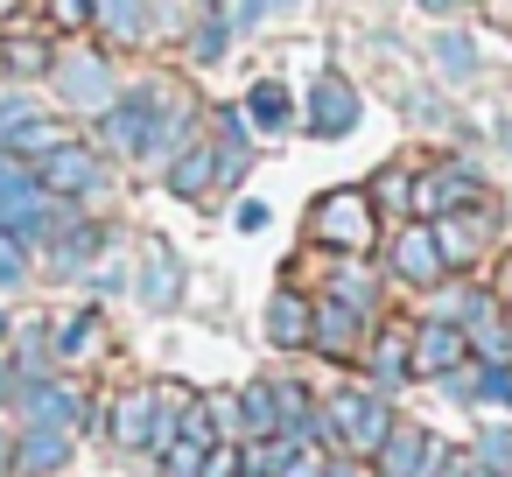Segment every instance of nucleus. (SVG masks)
<instances>
[{"label": "nucleus", "instance_id": "1", "mask_svg": "<svg viewBox=\"0 0 512 477\" xmlns=\"http://www.w3.org/2000/svg\"><path fill=\"white\" fill-rule=\"evenodd\" d=\"M316 414H323V449L365 456V463H372V449H379L386 428H393V400L372 393V386H337L330 400H316Z\"/></svg>", "mask_w": 512, "mask_h": 477}, {"label": "nucleus", "instance_id": "2", "mask_svg": "<svg viewBox=\"0 0 512 477\" xmlns=\"http://www.w3.org/2000/svg\"><path fill=\"white\" fill-rule=\"evenodd\" d=\"M169 99H176L169 85H127V92H113V106L99 113V148L120 155V162H148Z\"/></svg>", "mask_w": 512, "mask_h": 477}, {"label": "nucleus", "instance_id": "3", "mask_svg": "<svg viewBox=\"0 0 512 477\" xmlns=\"http://www.w3.org/2000/svg\"><path fill=\"white\" fill-rule=\"evenodd\" d=\"M50 225H57V197L43 190V176L29 162H15L0 148V232L36 246V239H50Z\"/></svg>", "mask_w": 512, "mask_h": 477}, {"label": "nucleus", "instance_id": "4", "mask_svg": "<svg viewBox=\"0 0 512 477\" xmlns=\"http://www.w3.org/2000/svg\"><path fill=\"white\" fill-rule=\"evenodd\" d=\"M309 239L330 246V253H372L379 239V204L365 190H323L309 204Z\"/></svg>", "mask_w": 512, "mask_h": 477}, {"label": "nucleus", "instance_id": "5", "mask_svg": "<svg viewBox=\"0 0 512 477\" xmlns=\"http://www.w3.org/2000/svg\"><path fill=\"white\" fill-rule=\"evenodd\" d=\"M477 197H484L477 162H435V169L414 176V190H407V218L435 225V218H449V211H463V204H477Z\"/></svg>", "mask_w": 512, "mask_h": 477}, {"label": "nucleus", "instance_id": "6", "mask_svg": "<svg viewBox=\"0 0 512 477\" xmlns=\"http://www.w3.org/2000/svg\"><path fill=\"white\" fill-rule=\"evenodd\" d=\"M36 176H43V190H50L57 204H85V197L106 190V162H99V148H85V141H64L57 155H43Z\"/></svg>", "mask_w": 512, "mask_h": 477}, {"label": "nucleus", "instance_id": "7", "mask_svg": "<svg viewBox=\"0 0 512 477\" xmlns=\"http://www.w3.org/2000/svg\"><path fill=\"white\" fill-rule=\"evenodd\" d=\"M358 113H365V99H358L351 78H337V71H323V78L309 85V99H302V127H309L316 141H344V134H358Z\"/></svg>", "mask_w": 512, "mask_h": 477}, {"label": "nucleus", "instance_id": "8", "mask_svg": "<svg viewBox=\"0 0 512 477\" xmlns=\"http://www.w3.org/2000/svg\"><path fill=\"white\" fill-rule=\"evenodd\" d=\"M15 414H22V428H71V435H78L85 393H78L64 372H43V379H29V386L15 393Z\"/></svg>", "mask_w": 512, "mask_h": 477}, {"label": "nucleus", "instance_id": "9", "mask_svg": "<svg viewBox=\"0 0 512 477\" xmlns=\"http://www.w3.org/2000/svg\"><path fill=\"white\" fill-rule=\"evenodd\" d=\"M428 232H435V253H442V267H470V260L484 253V239L498 232V204H491V197H477L470 211H449V218H435Z\"/></svg>", "mask_w": 512, "mask_h": 477}, {"label": "nucleus", "instance_id": "10", "mask_svg": "<svg viewBox=\"0 0 512 477\" xmlns=\"http://www.w3.org/2000/svg\"><path fill=\"white\" fill-rule=\"evenodd\" d=\"M106 246H113L106 225H92L78 204H57V225H50V267H57V274H85Z\"/></svg>", "mask_w": 512, "mask_h": 477}, {"label": "nucleus", "instance_id": "11", "mask_svg": "<svg viewBox=\"0 0 512 477\" xmlns=\"http://www.w3.org/2000/svg\"><path fill=\"white\" fill-rule=\"evenodd\" d=\"M113 92H120V78H113V57H99V50H85V57H71L64 71H57V99L71 106V113H106L113 106Z\"/></svg>", "mask_w": 512, "mask_h": 477}, {"label": "nucleus", "instance_id": "12", "mask_svg": "<svg viewBox=\"0 0 512 477\" xmlns=\"http://www.w3.org/2000/svg\"><path fill=\"white\" fill-rule=\"evenodd\" d=\"M386 274L393 281H407V288H442V253H435V232L421 225V218H407L400 232H393V246H386Z\"/></svg>", "mask_w": 512, "mask_h": 477}, {"label": "nucleus", "instance_id": "13", "mask_svg": "<svg viewBox=\"0 0 512 477\" xmlns=\"http://www.w3.org/2000/svg\"><path fill=\"white\" fill-rule=\"evenodd\" d=\"M365 337H372V316H365V309H351V302H337V295L316 302V316H309V351H323V358H358Z\"/></svg>", "mask_w": 512, "mask_h": 477}, {"label": "nucleus", "instance_id": "14", "mask_svg": "<svg viewBox=\"0 0 512 477\" xmlns=\"http://www.w3.org/2000/svg\"><path fill=\"white\" fill-rule=\"evenodd\" d=\"M470 358V337L456 330V323H435V316H421L414 330H407V365L421 372V379H442V372H456Z\"/></svg>", "mask_w": 512, "mask_h": 477}, {"label": "nucleus", "instance_id": "15", "mask_svg": "<svg viewBox=\"0 0 512 477\" xmlns=\"http://www.w3.org/2000/svg\"><path fill=\"white\" fill-rule=\"evenodd\" d=\"M134 288H141L148 309H176V302H183V260H176L169 239H148V246H141V281H134Z\"/></svg>", "mask_w": 512, "mask_h": 477}, {"label": "nucleus", "instance_id": "16", "mask_svg": "<svg viewBox=\"0 0 512 477\" xmlns=\"http://www.w3.org/2000/svg\"><path fill=\"white\" fill-rule=\"evenodd\" d=\"M358 358H365V372H372V393H393V386H407V379H414V365H407V330H400V323L372 330Z\"/></svg>", "mask_w": 512, "mask_h": 477}, {"label": "nucleus", "instance_id": "17", "mask_svg": "<svg viewBox=\"0 0 512 477\" xmlns=\"http://www.w3.org/2000/svg\"><path fill=\"white\" fill-rule=\"evenodd\" d=\"M428 428H414V421H393L386 428V442L372 449V477H421V463H428Z\"/></svg>", "mask_w": 512, "mask_h": 477}, {"label": "nucleus", "instance_id": "18", "mask_svg": "<svg viewBox=\"0 0 512 477\" xmlns=\"http://www.w3.org/2000/svg\"><path fill=\"white\" fill-rule=\"evenodd\" d=\"M309 316H316V302L302 288H274V302H267V344L274 351H309Z\"/></svg>", "mask_w": 512, "mask_h": 477}, {"label": "nucleus", "instance_id": "19", "mask_svg": "<svg viewBox=\"0 0 512 477\" xmlns=\"http://www.w3.org/2000/svg\"><path fill=\"white\" fill-rule=\"evenodd\" d=\"M162 183H169V197H190V204H197V197H211V190H218V155H211V141L176 148Z\"/></svg>", "mask_w": 512, "mask_h": 477}, {"label": "nucleus", "instance_id": "20", "mask_svg": "<svg viewBox=\"0 0 512 477\" xmlns=\"http://www.w3.org/2000/svg\"><path fill=\"white\" fill-rule=\"evenodd\" d=\"M71 463V428H22L15 435V470L22 477H57Z\"/></svg>", "mask_w": 512, "mask_h": 477}, {"label": "nucleus", "instance_id": "21", "mask_svg": "<svg viewBox=\"0 0 512 477\" xmlns=\"http://www.w3.org/2000/svg\"><path fill=\"white\" fill-rule=\"evenodd\" d=\"M323 295H337V302H351V309L379 316V274L365 267V253H337V260H330V288H323Z\"/></svg>", "mask_w": 512, "mask_h": 477}, {"label": "nucleus", "instance_id": "22", "mask_svg": "<svg viewBox=\"0 0 512 477\" xmlns=\"http://www.w3.org/2000/svg\"><path fill=\"white\" fill-rule=\"evenodd\" d=\"M148 435H155V386H134V393L113 400V442L148 456Z\"/></svg>", "mask_w": 512, "mask_h": 477}, {"label": "nucleus", "instance_id": "23", "mask_svg": "<svg viewBox=\"0 0 512 477\" xmlns=\"http://www.w3.org/2000/svg\"><path fill=\"white\" fill-rule=\"evenodd\" d=\"M260 134H288L295 127V99H288V85L281 78H260V85H246V106H239Z\"/></svg>", "mask_w": 512, "mask_h": 477}, {"label": "nucleus", "instance_id": "24", "mask_svg": "<svg viewBox=\"0 0 512 477\" xmlns=\"http://www.w3.org/2000/svg\"><path fill=\"white\" fill-rule=\"evenodd\" d=\"M92 351H99V309H78V316L50 323V365H78Z\"/></svg>", "mask_w": 512, "mask_h": 477}, {"label": "nucleus", "instance_id": "25", "mask_svg": "<svg viewBox=\"0 0 512 477\" xmlns=\"http://www.w3.org/2000/svg\"><path fill=\"white\" fill-rule=\"evenodd\" d=\"M232 400H239V442H267V435H281V414H274V386H267V379H246Z\"/></svg>", "mask_w": 512, "mask_h": 477}, {"label": "nucleus", "instance_id": "26", "mask_svg": "<svg viewBox=\"0 0 512 477\" xmlns=\"http://www.w3.org/2000/svg\"><path fill=\"white\" fill-rule=\"evenodd\" d=\"M64 141H71V127H64V120H43V113H36V120H22V127H15L8 141H0V148H8L15 162H29V169H36V162H43V155H57Z\"/></svg>", "mask_w": 512, "mask_h": 477}, {"label": "nucleus", "instance_id": "27", "mask_svg": "<svg viewBox=\"0 0 512 477\" xmlns=\"http://www.w3.org/2000/svg\"><path fill=\"white\" fill-rule=\"evenodd\" d=\"M92 29L106 43H148V0H92Z\"/></svg>", "mask_w": 512, "mask_h": 477}, {"label": "nucleus", "instance_id": "28", "mask_svg": "<svg viewBox=\"0 0 512 477\" xmlns=\"http://www.w3.org/2000/svg\"><path fill=\"white\" fill-rule=\"evenodd\" d=\"M435 71H442L449 85H470V78H477V43L456 36V29H442V36H435Z\"/></svg>", "mask_w": 512, "mask_h": 477}, {"label": "nucleus", "instance_id": "29", "mask_svg": "<svg viewBox=\"0 0 512 477\" xmlns=\"http://www.w3.org/2000/svg\"><path fill=\"white\" fill-rule=\"evenodd\" d=\"M57 57H50V43H36V36H8V50H0V71L8 78H43Z\"/></svg>", "mask_w": 512, "mask_h": 477}, {"label": "nucleus", "instance_id": "30", "mask_svg": "<svg viewBox=\"0 0 512 477\" xmlns=\"http://www.w3.org/2000/svg\"><path fill=\"white\" fill-rule=\"evenodd\" d=\"M232 43H239V36H232V22H225V8H218V15H204V22L190 29V57H197V64H218Z\"/></svg>", "mask_w": 512, "mask_h": 477}, {"label": "nucleus", "instance_id": "31", "mask_svg": "<svg viewBox=\"0 0 512 477\" xmlns=\"http://www.w3.org/2000/svg\"><path fill=\"white\" fill-rule=\"evenodd\" d=\"M288 8H302V0H239V8H225V22H232V36H260L274 15H288Z\"/></svg>", "mask_w": 512, "mask_h": 477}, {"label": "nucleus", "instance_id": "32", "mask_svg": "<svg viewBox=\"0 0 512 477\" xmlns=\"http://www.w3.org/2000/svg\"><path fill=\"white\" fill-rule=\"evenodd\" d=\"M477 407H512V365H477Z\"/></svg>", "mask_w": 512, "mask_h": 477}, {"label": "nucleus", "instance_id": "33", "mask_svg": "<svg viewBox=\"0 0 512 477\" xmlns=\"http://www.w3.org/2000/svg\"><path fill=\"white\" fill-rule=\"evenodd\" d=\"M470 456H477L484 470H505V477H512V428H484Z\"/></svg>", "mask_w": 512, "mask_h": 477}, {"label": "nucleus", "instance_id": "34", "mask_svg": "<svg viewBox=\"0 0 512 477\" xmlns=\"http://www.w3.org/2000/svg\"><path fill=\"white\" fill-rule=\"evenodd\" d=\"M407 190H414V176H407V169H379V183H372L365 197H372V204H393V211L407 218Z\"/></svg>", "mask_w": 512, "mask_h": 477}, {"label": "nucleus", "instance_id": "35", "mask_svg": "<svg viewBox=\"0 0 512 477\" xmlns=\"http://www.w3.org/2000/svg\"><path fill=\"white\" fill-rule=\"evenodd\" d=\"M29 281V246L0 232V288H22Z\"/></svg>", "mask_w": 512, "mask_h": 477}, {"label": "nucleus", "instance_id": "36", "mask_svg": "<svg viewBox=\"0 0 512 477\" xmlns=\"http://www.w3.org/2000/svg\"><path fill=\"white\" fill-rule=\"evenodd\" d=\"M232 470H246V456H239V442H218V449L204 456V470H197V477H232Z\"/></svg>", "mask_w": 512, "mask_h": 477}, {"label": "nucleus", "instance_id": "37", "mask_svg": "<svg viewBox=\"0 0 512 477\" xmlns=\"http://www.w3.org/2000/svg\"><path fill=\"white\" fill-rule=\"evenodd\" d=\"M50 22L57 29H92V0H50Z\"/></svg>", "mask_w": 512, "mask_h": 477}, {"label": "nucleus", "instance_id": "38", "mask_svg": "<svg viewBox=\"0 0 512 477\" xmlns=\"http://www.w3.org/2000/svg\"><path fill=\"white\" fill-rule=\"evenodd\" d=\"M323 463H330L323 449H295V456H288V463H281L274 477H323Z\"/></svg>", "mask_w": 512, "mask_h": 477}, {"label": "nucleus", "instance_id": "39", "mask_svg": "<svg viewBox=\"0 0 512 477\" xmlns=\"http://www.w3.org/2000/svg\"><path fill=\"white\" fill-rule=\"evenodd\" d=\"M323 477H372V463H365V456H330Z\"/></svg>", "mask_w": 512, "mask_h": 477}, {"label": "nucleus", "instance_id": "40", "mask_svg": "<svg viewBox=\"0 0 512 477\" xmlns=\"http://www.w3.org/2000/svg\"><path fill=\"white\" fill-rule=\"evenodd\" d=\"M22 386H29V379H22V365H15V351H8V358H0V400H15Z\"/></svg>", "mask_w": 512, "mask_h": 477}, {"label": "nucleus", "instance_id": "41", "mask_svg": "<svg viewBox=\"0 0 512 477\" xmlns=\"http://www.w3.org/2000/svg\"><path fill=\"white\" fill-rule=\"evenodd\" d=\"M232 225H239V232H260V225H267V204H253V197H246V204L232 211Z\"/></svg>", "mask_w": 512, "mask_h": 477}, {"label": "nucleus", "instance_id": "42", "mask_svg": "<svg viewBox=\"0 0 512 477\" xmlns=\"http://www.w3.org/2000/svg\"><path fill=\"white\" fill-rule=\"evenodd\" d=\"M421 15H456V8H470V0H414Z\"/></svg>", "mask_w": 512, "mask_h": 477}, {"label": "nucleus", "instance_id": "43", "mask_svg": "<svg viewBox=\"0 0 512 477\" xmlns=\"http://www.w3.org/2000/svg\"><path fill=\"white\" fill-rule=\"evenodd\" d=\"M8 470H15V435L0 428V477H8Z\"/></svg>", "mask_w": 512, "mask_h": 477}, {"label": "nucleus", "instance_id": "44", "mask_svg": "<svg viewBox=\"0 0 512 477\" xmlns=\"http://www.w3.org/2000/svg\"><path fill=\"white\" fill-rule=\"evenodd\" d=\"M463 477H505V470H484V463L470 456V463H463Z\"/></svg>", "mask_w": 512, "mask_h": 477}, {"label": "nucleus", "instance_id": "45", "mask_svg": "<svg viewBox=\"0 0 512 477\" xmlns=\"http://www.w3.org/2000/svg\"><path fill=\"white\" fill-rule=\"evenodd\" d=\"M8 337H15V323H8V316H0V351H8Z\"/></svg>", "mask_w": 512, "mask_h": 477}, {"label": "nucleus", "instance_id": "46", "mask_svg": "<svg viewBox=\"0 0 512 477\" xmlns=\"http://www.w3.org/2000/svg\"><path fill=\"white\" fill-rule=\"evenodd\" d=\"M498 141H505V148H512V120H505V127H498Z\"/></svg>", "mask_w": 512, "mask_h": 477}, {"label": "nucleus", "instance_id": "47", "mask_svg": "<svg viewBox=\"0 0 512 477\" xmlns=\"http://www.w3.org/2000/svg\"><path fill=\"white\" fill-rule=\"evenodd\" d=\"M8 8H15V0H0V22H8Z\"/></svg>", "mask_w": 512, "mask_h": 477}, {"label": "nucleus", "instance_id": "48", "mask_svg": "<svg viewBox=\"0 0 512 477\" xmlns=\"http://www.w3.org/2000/svg\"><path fill=\"white\" fill-rule=\"evenodd\" d=\"M505 330H512V316H505Z\"/></svg>", "mask_w": 512, "mask_h": 477}, {"label": "nucleus", "instance_id": "49", "mask_svg": "<svg viewBox=\"0 0 512 477\" xmlns=\"http://www.w3.org/2000/svg\"><path fill=\"white\" fill-rule=\"evenodd\" d=\"M239 477H246V470H239Z\"/></svg>", "mask_w": 512, "mask_h": 477}]
</instances>
